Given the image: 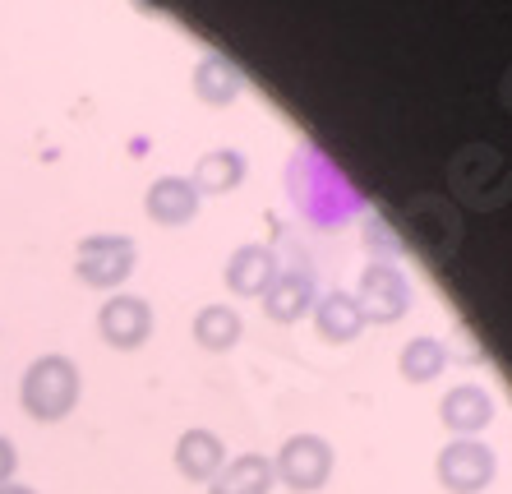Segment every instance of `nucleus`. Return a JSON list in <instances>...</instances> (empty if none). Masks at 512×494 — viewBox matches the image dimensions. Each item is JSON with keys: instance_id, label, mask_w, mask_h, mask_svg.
Instances as JSON below:
<instances>
[{"instance_id": "obj_1", "label": "nucleus", "mask_w": 512, "mask_h": 494, "mask_svg": "<svg viewBox=\"0 0 512 494\" xmlns=\"http://www.w3.org/2000/svg\"><path fill=\"white\" fill-rule=\"evenodd\" d=\"M79 398H84V374H79V365L70 356L51 351V356L28 361L24 379H19V402H24V411L33 421H42V425L65 421L79 407Z\"/></svg>"}, {"instance_id": "obj_2", "label": "nucleus", "mask_w": 512, "mask_h": 494, "mask_svg": "<svg viewBox=\"0 0 512 494\" xmlns=\"http://www.w3.org/2000/svg\"><path fill=\"white\" fill-rule=\"evenodd\" d=\"M333 467H337V453L323 434H291L273 458V471H277V485L296 494H314L323 485L333 481Z\"/></svg>"}, {"instance_id": "obj_3", "label": "nucleus", "mask_w": 512, "mask_h": 494, "mask_svg": "<svg viewBox=\"0 0 512 494\" xmlns=\"http://www.w3.org/2000/svg\"><path fill=\"white\" fill-rule=\"evenodd\" d=\"M134 259H139V250H134L130 236L97 231V236H84L79 250H74V273L97 291H116L134 273Z\"/></svg>"}, {"instance_id": "obj_4", "label": "nucleus", "mask_w": 512, "mask_h": 494, "mask_svg": "<svg viewBox=\"0 0 512 494\" xmlns=\"http://www.w3.org/2000/svg\"><path fill=\"white\" fill-rule=\"evenodd\" d=\"M494 471H499V458L480 439H453L434 458V476H439V485L448 494H480L494 481Z\"/></svg>"}, {"instance_id": "obj_5", "label": "nucleus", "mask_w": 512, "mask_h": 494, "mask_svg": "<svg viewBox=\"0 0 512 494\" xmlns=\"http://www.w3.org/2000/svg\"><path fill=\"white\" fill-rule=\"evenodd\" d=\"M356 305L365 310L370 324H397V319L411 310V282H406L393 264L374 259L356 282Z\"/></svg>"}, {"instance_id": "obj_6", "label": "nucleus", "mask_w": 512, "mask_h": 494, "mask_svg": "<svg viewBox=\"0 0 512 494\" xmlns=\"http://www.w3.org/2000/svg\"><path fill=\"white\" fill-rule=\"evenodd\" d=\"M97 333L116 351H139L143 342L153 338V305L143 296H130V291H116L97 310Z\"/></svg>"}, {"instance_id": "obj_7", "label": "nucleus", "mask_w": 512, "mask_h": 494, "mask_svg": "<svg viewBox=\"0 0 512 494\" xmlns=\"http://www.w3.org/2000/svg\"><path fill=\"white\" fill-rule=\"evenodd\" d=\"M439 421L457 434V439H476L489 421H494V398L480 384H457L439 398Z\"/></svg>"}, {"instance_id": "obj_8", "label": "nucleus", "mask_w": 512, "mask_h": 494, "mask_svg": "<svg viewBox=\"0 0 512 494\" xmlns=\"http://www.w3.org/2000/svg\"><path fill=\"white\" fill-rule=\"evenodd\" d=\"M314 301H319V282L305 268H286V273L273 278V287L263 291V314L273 324H296L300 314L314 310Z\"/></svg>"}, {"instance_id": "obj_9", "label": "nucleus", "mask_w": 512, "mask_h": 494, "mask_svg": "<svg viewBox=\"0 0 512 494\" xmlns=\"http://www.w3.org/2000/svg\"><path fill=\"white\" fill-rule=\"evenodd\" d=\"M277 273H282V268H277V254L268 250V245H240L227 259L222 282H227L236 296H245V301H263V291L273 287Z\"/></svg>"}, {"instance_id": "obj_10", "label": "nucleus", "mask_w": 512, "mask_h": 494, "mask_svg": "<svg viewBox=\"0 0 512 494\" xmlns=\"http://www.w3.org/2000/svg\"><path fill=\"white\" fill-rule=\"evenodd\" d=\"M176 471L194 485H208L217 471L227 467V444L217 439L213 430H185L176 439V453H171Z\"/></svg>"}, {"instance_id": "obj_11", "label": "nucleus", "mask_w": 512, "mask_h": 494, "mask_svg": "<svg viewBox=\"0 0 512 494\" xmlns=\"http://www.w3.org/2000/svg\"><path fill=\"white\" fill-rule=\"evenodd\" d=\"M199 199L203 194L194 190V181H185V176H162V181L148 185L143 208H148V217L162 222V227H185V222L199 217Z\"/></svg>"}, {"instance_id": "obj_12", "label": "nucleus", "mask_w": 512, "mask_h": 494, "mask_svg": "<svg viewBox=\"0 0 512 494\" xmlns=\"http://www.w3.org/2000/svg\"><path fill=\"white\" fill-rule=\"evenodd\" d=\"M365 310L356 305L351 291H328L314 301V328H319L323 342H333V347H346V342H356L365 333Z\"/></svg>"}, {"instance_id": "obj_13", "label": "nucleus", "mask_w": 512, "mask_h": 494, "mask_svg": "<svg viewBox=\"0 0 512 494\" xmlns=\"http://www.w3.org/2000/svg\"><path fill=\"white\" fill-rule=\"evenodd\" d=\"M273 485H277L273 458L240 453V458H227V467L208 481V494H273Z\"/></svg>"}, {"instance_id": "obj_14", "label": "nucleus", "mask_w": 512, "mask_h": 494, "mask_svg": "<svg viewBox=\"0 0 512 494\" xmlns=\"http://www.w3.org/2000/svg\"><path fill=\"white\" fill-rule=\"evenodd\" d=\"M194 93H199V102H208V107H231V102L245 93V74H240V65L227 61V56H203V61L194 65Z\"/></svg>"}, {"instance_id": "obj_15", "label": "nucleus", "mask_w": 512, "mask_h": 494, "mask_svg": "<svg viewBox=\"0 0 512 494\" xmlns=\"http://www.w3.org/2000/svg\"><path fill=\"white\" fill-rule=\"evenodd\" d=\"M194 190L199 194H227L245 181V153L240 148H213L194 162Z\"/></svg>"}, {"instance_id": "obj_16", "label": "nucleus", "mask_w": 512, "mask_h": 494, "mask_svg": "<svg viewBox=\"0 0 512 494\" xmlns=\"http://www.w3.org/2000/svg\"><path fill=\"white\" fill-rule=\"evenodd\" d=\"M240 338H245V319L231 305H203L194 314V342L203 351H231Z\"/></svg>"}, {"instance_id": "obj_17", "label": "nucleus", "mask_w": 512, "mask_h": 494, "mask_svg": "<svg viewBox=\"0 0 512 494\" xmlns=\"http://www.w3.org/2000/svg\"><path fill=\"white\" fill-rule=\"evenodd\" d=\"M443 370H448V347L439 338H411L397 356V374L406 384H434Z\"/></svg>"}, {"instance_id": "obj_18", "label": "nucleus", "mask_w": 512, "mask_h": 494, "mask_svg": "<svg viewBox=\"0 0 512 494\" xmlns=\"http://www.w3.org/2000/svg\"><path fill=\"white\" fill-rule=\"evenodd\" d=\"M14 471H19V448H14V439L0 434V485L14 481Z\"/></svg>"}, {"instance_id": "obj_19", "label": "nucleus", "mask_w": 512, "mask_h": 494, "mask_svg": "<svg viewBox=\"0 0 512 494\" xmlns=\"http://www.w3.org/2000/svg\"><path fill=\"white\" fill-rule=\"evenodd\" d=\"M0 494H37L33 485H24V481H5L0 485Z\"/></svg>"}]
</instances>
